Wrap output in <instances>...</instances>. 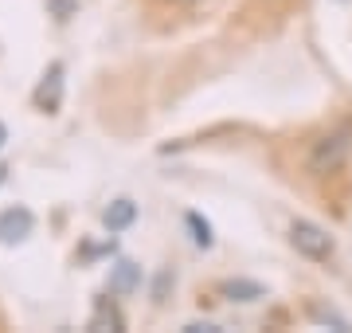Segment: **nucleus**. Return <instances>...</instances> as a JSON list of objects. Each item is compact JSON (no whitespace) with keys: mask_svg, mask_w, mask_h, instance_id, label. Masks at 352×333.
I'll use <instances>...</instances> for the list:
<instances>
[{"mask_svg":"<svg viewBox=\"0 0 352 333\" xmlns=\"http://www.w3.org/2000/svg\"><path fill=\"white\" fill-rule=\"evenodd\" d=\"M102 224H106V231H110V235L133 228V224H138V204H133L129 196H118V200H110V204H106V212H102Z\"/></svg>","mask_w":352,"mask_h":333,"instance_id":"423d86ee","label":"nucleus"},{"mask_svg":"<svg viewBox=\"0 0 352 333\" xmlns=\"http://www.w3.org/2000/svg\"><path fill=\"white\" fill-rule=\"evenodd\" d=\"M219 294L227 302H258V298H266V286L254 279H227L219 282Z\"/></svg>","mask_w":352,"mask_h":333,"instance_id":"0eeeda50","label":"nucleus"},{"mask_svg":"<svg viewBox=\"0 0 352 333\" xmlns=\"http://www.w3.org/2000/svg\"><path fill=\"white\" fill-rule=\"evenodd\" d=\"M4 141H8V129H4V122H0V149H4Z\"/></svg>","mask_w":352,"mask_h":333,"instance_id":"ddd939ff","label":"nucleus"},{"mask_svg":"<svg viewBox=\"0 0 352 333\" xmlns=\"http://www.w3.org/2000/svg\"><path fill=\"white\" fill-rule=\"evenodd\" d=\"M32 231H36L32 208L16 204V208H4V212H0V244H24Z\"/></svg>","mask_w":352,"mask_h":333,"instance_id":"7ed1b4c3","label":"nucleus"},{"mask_svg":"<svg viewBox=\"0 0 352 333\" xmlns=\"http://www.w3.org/2000/svg\"><path fill=\"white\" fill-rule=\"evenodd\" d=\"M289 244H294L298 255L314 259V263H329L333 251H337V239L321 224H314V219H294L289 224Z\"/></svg>","mask_w":352,"mask_h":333,"instance_id":"f03ea898","label":"nucleus"},{"mask_svg":"<svg viewBox=\"0 0 352 333\" xmlns=\"http://www.w3.org/2000/svg\"><path fill=\"white\" fill-rule=\"evenodd\" d=\"M184 333H223V325H215V321H188Z\"/></svg>","mask_w":352,"mask_h":333,"instance_id":"f8f14e48","label":"nucleus"},{"mask_svg":"<svg viewBox=\"0 0 352 333\" xmlns=\"http://www.w3.org/2000/svg\"><path fill=\"white\" fill-rule=\"evenodd\" d=\"M184 4H196V0H184Z\"/></svg>","mask_w":352,"mask_h":333,"instance_id":"2eb2a0df","label":"nucleus"},{"mask_svg":"<svg viewBox=\"0 0 352 333\" xmlns=\"http://www.w3.org/2000/svg\"><path fill=\"white\" fill-rule=\"evenodd\" d=\"M4 177H8V169H4V165H0V184H4Z\"/></svg>","mask_w":352,"mask_h":333,"instance_id":"4468645a","label":"nucleus"},{"mask_svg":"<svg viewBox=\"0 0 352 333\" xmlns=\"http://www.w3.org/2000/svg\"><path fill=\"white\" fill-rule=\"evenodd\" d=\"M168 286H176V275H173V270H161L157 282H153V302H157V306L168 298Z\"/></svg>","mask_w":352,"mask_h":333,"instance_id":"9b49d317","label":"nucleus"},{"mask_svg":"<svg viewBox=\"0 0 352 333\" xmlns=\"http://www.w3.org/2000/svg\"><path fill=\"white\" fill-rule=\"evenodd\" d=\"M349 153H352V129L340 126V129H333V133H325V138L314 141L305 165H309V173L325 177V173H337V169L349 161Z\"/></svg>","mask_w":352,"mask_h":333,"instance_id":"f257e3e1","label":"nucleus"},{"mask_svg":"<svg viewBox=\"0 0 352 333\" xmlns=\"http://www.w3.org/2000/svg\"><path fill=\"white\" fill-rule=\"evenodd\" d=\"M90 330H126V318H122V310L113 306L110 298H98V302H94Z\"/></svg>","mask_w":352,"mask_h":333,"instance_id":"6e6552de","label":"nucleus"},{"mask_svg":"<svg viewBox=\"0 0 352 333\" xmlns=\"http://www.w3.org/2000/svg\"><path fill=\"white\" fill-rule=\"evenodd\" d=\"M184 224H188V231H192V244L200 247V251H212L215 247V231H212V224L200 216V212H184Z\"/></svg>","mask_w":352,"mask_h":333,"instance_id":"1a4fd4ad","label":"nucleus"},{"mask_svg":"<svg viewBox=\"0 0 352 333\" xmlns=\"http://www.w3.org/2000/svg\"><path fill=\"white\" fill-rule=\"evenodd\" d=\"M309 318H314L317 325H333V330H340V333H352V321H349V318H340L337 310L314 306V310H309Z\"/></svg>","mask_w":352,"mask_h":333,"instance_id":"9d476101","label":"nucleus"},{"mask_svg":"<svg viewBox=\"0 0 352 333\" xmlns=\"http://www.w3.org/2000/svg\"><path fill=\"white\" fill-rule=\"evenodd\" d=\"M141 282H145V270L133 263V259H118L110 267V279H106V290L113 298H129L141 290Z\"/></svg>","mask_w":352,"mask_h":333,"instance_id":"20e7f679","label":"nucleus"},{"mask_svg":"<svg viewBox=\"0 0 352 333\" xmlns=\"http://www.w3.org/2000/svg\"><path fill=\"white\" fill-rule=\"evenodd\" d=\"M36 106L43 114H55L63 106V63H51L36 87Z\"/></svg>","mask_w":352,"mask_h":333,"instance_id":"39448f33","label":"nucleus"}]
</instances>
